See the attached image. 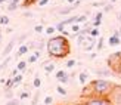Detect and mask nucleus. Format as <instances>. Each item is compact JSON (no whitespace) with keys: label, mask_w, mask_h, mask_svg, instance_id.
<instances>
[{"label":"nucleus","mask_w":121,"mask_h":105,"mask_svg":"<svg viewBox=\"0 0 121 105\" xmlns=\"http://www.w3.org/2000/svg\"><path fill=\"white\" fill-rule=\"evenodd\" d=\"M46 49L50 58H65L69 55V41L66 40L65 36H53L49 41H46Z\"/></svg>","instance_id":"1"},{"label":"nucleus","mask_w":121,"mask_h":105,"mask_svg":"<svg viewBox=\"0 0 121 105\" xmlns=\"http://www.w3.org/2000/svg\"><path fill=\"white\" fill-rule=\"evenodd\" d=\"M114 84L109 80H105V78H95L89 83V87H90V95H98V96H109L111 92L114 90Z\"/></svg>","instance_id":"2"},{"label":"nucleus","mask_w":121,"mask_h":105,"mask_svg":"<svg viewBox=\"0 0 121 105\" xmlns=\"http://www.w3.org/2000/svg\"><path fill=\"white\" fill-rule=\"evenodd\" d=\"M81 105H112L111 99L108 96H98V95H90L87 96Z\"/></svg>","instance_id":"3"},{"label":"nucleus","mask_w":121,"mask_h":105,"mask_svg":"<svg viewBox=\"0 0 121 105\" xmlns=\"http://www.w3.org/2000/svg\"><path fill=\"white\" fill-rule=\"evenodd\" d=\"M108 65L112 68L114 73H120L121 71V52H115L108 58Z\"/></svg>","instance_id":"4"},{"label":"nucleus","mask_w":121,"mask_h":105,"mask_svg":"<svg viewBox=\"0 0 121 105\" xmlns=\"http://www.w3.org/2000/svg\"><path fill=\"white\" fill-rule=\"evenodd\" d=\"M108 98L111 99L112 105H121V86H117V84L114 86V90Z\"/></svg>","instance_id":"5"},{"label":"nucleus","mask_w":121,"mask_h":105,"mask_svg":"<svg viewBox=\"0 0 121 105\" xmlns=\"http://www.w3.org/2000/svg\"><path fill=\"white\" fill-rule=\"evenodd\" d=\"M16 40H18L16 37H13V39H12V40L8 43V45H6V47L3 49V53H2V56H3V58H6V56H9V55H10V52L13 50V47H15Z\"/></svg>","instance_id":"6"},{"label":"nucleus","mask_w":121,"mask_h":105,"mask_svg":"<svg viewBox=\"0 0 121 105\" xmlns=\"http://www.w3.org/2000/svg\"><path fill=\"white\" fill-rule=\"evenodd\" d=\"M120 31H114V34L109 37V40H108V43H109V46L112 47V46H118V45H121V39H120Z\"/></svg>","instance_id":"7"},{"label":"nucleus","mask_w":121,"mask_h":105,"mask_svg":"<svg viewBox=\"0 0 121 105\" xmlns=\"http://www.w3.org/2000/svg\"><path fill=\"white\" fill-rule=\"evenodd\" d=\"M28 52H30L28 45H19V47H18V50H16V59L24 56V55H27Z\"/></svg>","instance_id":"8"},{"label":"nucleus","mask_w":121,"mask_h":105,"mask_svg":"<svg viewBox=\"0 0 121 105\" xmlns=\"http://www.w3.org/2000/svg\"><path fill=\"white\" fill-rule=\"evenodd\" d=\"M112 70H95V74L98 77H109V76H112Z\"/></svg>","instance_id":"9"},{"label":"nucleus","mask_w":121,"mask_h":105,"mask_svg":"<svg viewBox=\"0 0 121 105\" xmlns=\"http://www.w3.org/2000/svg\"><path fill=\"white\" fill-rule=\"evenodd\" d=\"M102 18H104V12H102V10L95 15V21H93V25L95 27H99L100 24H102Z\"/></svg>","instance_id":"10"},{"label":"nucleus","mask_w":121,"mask_h":105,"mask_svg":"<svg viewBox=\"0 0 121 105\" xmlns=\"http://www.w3.org/2000/svg\"><path fill=\"white\" fill-rule=\"evenodd\" d=\"M78 82H80L81 84H86L89 82V74L86 71H81L80 74H78Z\"/></svg>","instance_id":"11"},{"label":"nucleus","mask_w":121,"mask_h":105,"mask_svg":"<svg viewBox=\"0 0 121 105\" xmlns=\"http://www.w3.org/2000/svg\"><path fill=\"white\" fill-rule=\"evenodd\" d=\"M27 65H28V61H19L18 65H16V68H18L19 73H24V71L27 70Z\"/></svg>","instance_id":"12"},{"label":"nucleus","mask_w":121,"mask_h":105,"mask_svg":"<svg viewBox=\"0 0 121 105\" xmlns=\"http://www.w3.org/2000/svg\"><path fill=\"white\" fill-rule=\"evenodd\" d=\"M12 78H13V87H16V86H19L21 83H22V74H16V76L15 77H12Z\"/></svg>","instance_id":"13"},{"label":"nucleus","mask_w":121,"mask_h":105,"mask_svg":"<svg viewBox=\"0 0 121 105\" xmlns=\"http://www.w3.org/2000/svg\"><path fill=\"white\" fill-rule=\"evenodd\" d=\"M77 21H78V16H71L68 19H64L62 22H64V25H69V24H75Z\"/></svg>","instance_id":"14"},{"label":"nucleus","mask_w":121,"mask_h":105,"mask_svg":"<svg viewBox=\"0 0 121 105\" xmlns=\"http://www.w3.org/2000/svg\"><path fill=\"white\" fill-rule=\"evenodd\" d=\"M56 90H58V93H59L60 96H66V93H68V92H66V89H65V86H64V84H59L58 87H56Z\"/></svg>","instance_id":"15"},{"label":"nucleus","mask_w":121,"mask_h":105,"mask_svg":"<svg viewBox=\"0 0 121 105\" xmlns=\"http://www.w3.org/2000/svg\"><path fill=\"white\" fill-rule=\"evenodd\" d=\"M33 86H34L35 89H40V87H41V78H40L39 76L34 77V80H33Z\"/></svg>","instance_id":"16"},{"label":"nucleus","mask_w":121,"mask_h":105,"mask_svg":"<svg viewBox=\"0 0 121 105\" xmlns=\"http://www.w3.org/2000/svg\"><path fill=\"white\" fill-rule=\"evenodd\" d=\"M12 87H13V78L9 77V78H6V83H4V90L12 89Z\"/></svg>","instance_id":"17"},{"label":"nucleus","mask_w":121,"mask_h":105,"mask_svg":"<svg viewBox=\"0 0 121 105\" xmlns=\"http://www.w3.org/2000/svg\"><path fill=\"white\" fill-rule=\"evenodd\" d=\"M53 70H55V64H47L46 62V67H44V73L46 74H50V73H53Z\"/></svg>","instance_id":"18"},{"label":"nucleus","mask_w":121,"mask_h":105,"mask_svg":"<svg viewBox=\"0 0 121 105\" xmlns=\"http://www.w3.org/2000/svg\"><path fill=\"white\" fill-rule=\"evenodd\" d=\"M74 9H75V6L72 5V6H69V8H66V9H60V10H59V14H60V15H68L69 12H72Z\"/></svg>","instance_id":"19"},{"label":"nucleus","mask_w":121,"mask_h":105,"mask_svg":"<svg viewBox=\"0 0 121 105\" xmlns=\"http://www.w3.org/2000/svg\"><path fill=\"white\" fill-rule=\"evenodd\" d=\"M10 59H12L10 56H6V59L3 61V62H2V64H0V71H3V70L6 68V67H8V65H9V62H10Z\"/></svg>","instance_id":"20"},{"label":"nucleus","mask_w":121,"mask_h":105,"mask_svg":"<svg viewBox=\"0 0 121 105\" xmlns=\"http://www.w3.org/2000/svg\"><path fill=\"white\" fill-rule=\"evenodd\" d=\"M16 8H18V3L10 2V3L8 5V8H6V10H8V12H15V10H16Z\"/></svg>","instance_id":"21"},{"label":"nucleus","mask_w":121,"mask_h":105,"mask_svg":"<svg viewBox=\"0 0 121 105\" xmlns=\"http://www.w3.org/2000/svg\"><path fill=\"white\" fill-rule=\"evenodd\" d=\"M75 64H77L75 59H68V61H66V64H65V67H66V68H74Z\"/></svg>","instance_id":"22"},{"label":"nucleus","mask_w":121,"mask_h":105,"mask_svg":"<svg viewBox=\"0 0 121 105\" xmlns=\"http://www.w3.org/2000/svg\"><path fill=\"white\" fill-rule=\"evenodd\" d=\"M66 74H68V73H66L65 70H59V71H56V74H55V77H56V78L59 80V78H62V77H65Z\"/></svg>","instance_id":"23"},{"label":"nucleus","mask_w":121,"mask_h":105,"mask_svg":"<svg viewBox=\"0 0 121 105\" xmlns=\"http://www.w3.org/2000/svg\"><path fill=\"white\" fill-rule=\"evenodd\" d=\"M55 31H58L56 27H47V28L44 30V33H46V34H49V36H53V34H55Z\"/></svg>","instance_id":"24"},{"label":"nucleus","mask_w":121,"mask_h":105,"mask_svg":"<svg viewBox=\"0 0 121 105\" xmlns=\"http://www.w3.org/2000/svg\"><path fill=\"white\" fill-rule=\"evenodd\" d=\"M99 34H100V31H99L98 27H95V28L90 30V36H92V37H99Z\"/></svg>","instance_id":"25"},{"label":"nucleus","mask_w":121,"mask_h":105,"mask_svg":"<svg viewBox=\"0 0 121 105\" xmlns=\"http://www.w3.org/2000/svg\"><path fill=\"white\" fill-rule=\"evenodd\" d=\"M0 24H2V25H8V24H9V18L6 16V15L0 16Z\"/></svg>","instance_id":"26"},{"label":"nucleus","mask_w":121,"mask_h":105,"mask_svg":"<svg viewBox=\"0 0 121 105\" xmlns=\"http://www.w3.org/2000/svg\"><path fill=\"white\" fill-rule=\"evenodd\" d=\"M27 37H28V34H22V36H19V37H18V45H24V41L27 40Z\"/></svg>","instance_id":"27"},{"label":"nucleus","mask_w":121,"mask_h":105,"mask_svg":"<svg viewBox=\"0 0 121 105\" xmlns=\"http://www.w3.org/2000/svg\"><path fill=\"white\" fill-rule=\"evenodd\" d=\"M58 82H59L60 84H66V83H68V82H69V76H68V74H66V76H65V77H62V78H59V80H58Z\"/></svg>","instance_id":"28"},{"label":"nucleus","mask_w":121,"mask_h":105,"mask_svg":"<svg viewBox=\"0 0 121 105\" xmlns=\"http://www.w3.org/2000/svg\"><path fill=\"white\" fill-rule=\"evenodd\" d=\"M96 47H98V50H102V49H104V37H102V36H100V39L98 41V45H96Z\"/></svg>","instance_id":"29"},{"label":"nucleus","mask_w":121,"mask_h":105,"mask_svg":"<svg viewBox=\"0 0 121 105\" xmlns=\"http://www.w3.org/2000/svg\"><path fill=\"white\" fill-rule=\"evenodd\" d=\"M43 104H44V105H52V104H53V98H52V96H46Z\"/></svg>","instance_id":"30"},{"label":"nucleus","mask_w":121,"mask_h":105,"mask_svg":"<svg viewBox=\"0 0 121 105\" xmlns=\"http://www.w3.org/2000/svg\"><path fill=\"white\" fill-rule=\"evenodd\" d=\"M87 21V15L84 14V15H80L78 16V21H77V24H80V22H86Z\"/></svg>","instance_id":"31"},{"label":"nucleus","mask_w":121,"mask_h":105,"mask_svg":"<svg viewBox=\"0 0 121 105\" xmlns=\"http://www.w3.org/2000/svg\"><path fill=\"white\" fill-rule=\"evenodd\" d=\"M4 95L8 99H12V96H13V92H12V89H8V90H4Z\"/></svg>","instance_id":"32"},{"label":"nucleus","mask_w":121,"mask_h":105,"mask_svg":"<svg viewBox=\"0 0 121 105\" xmlns=\"http://www.w3.org/2000/svg\"><path fill=\"white\" fill-rule=\"evenodd\" d=\"M56 30H58L59 33H62L64 30H65V25H64V22H62V21H60V22L58 24V25H56Z\"/></svg>","instance_id":"33"},{"label":"nucleus","mask_w":121,"mask_h":105,"mask_svg":"<svg viewBox=\"0 0 121 105\" xmlns=\"http://www.w3.org/2000/svg\"><path fill=\"white\" fill-rule=\"evenodd\" d=\"M34 31H35V33H43L44 28H43V25H35V27H34Z\"/></svg>","instance_id":"34"},{"label":"nucleus","mask_w":121,"mask_h":105,"mask_svg":"<svg viewBox=\"0 0 121 105\" xmlns=\"http://www.w3.org/2000/svg\"><path fill=\"white\" fill-rule=\"evenodd\" d=\"M4 105H19V101H18V99H10L9 102H6Z\"/></svg>","instance_id":"35"},{"label":"nucleus","mask_w":121,"mask_h":105,"mask_svg":"<svg viewBox=\"0 0 121 105\" xmlns=\"http://www.w3.org/2000/svg\"><path fill=\"white\" fill-rule=\"evenodd\" d=\"M112 5H114V3H108V5H105V6H104V12H109V10L112 9Z\"/></svg>","instance_id":"36"},{"label":"nucleus","mask_w":121,"mask_h":105,"mask_svg":"<svg viewBox=\"0 0 121 105\" xmlns=\"http://www.w3.org/2000/svg\"><path fill=\"white\" fill-rule=\"evenodd\" d=\"M37 59H39V58L35 56V55H31V56L28 58V64H33V62H35V61H37Z\"/></svg>","instance_id":"37"},{"label":"nucleus","mask_w":121,"mask_h":105,"mask_svg":"<svg viewBox=\"0 0 121 105\" xmlns=\"http://www.w3.org/2000/svg\"><path fill=\"white\" fill-rule=\"evenodd\" d=\"M35 47H37L39 50H43V47H46V45H44V41H40L39 45H35Z\"/></svg>","instance_id":"38"},{"label":"nucleus","mask_w":121,"mask_h":105,"mask_svg":"<svg viewBox=\"0 0 121 105\" xmlns=\"http://www.w3.org/2000/svg\"><path fill=\"white\" fill-rule=\"evenodd\" d=\"M27 98H28V93H27V92H22V93L19 95V99H27Z\"/></svg>","instance_id":"39"},{"label":"nucleus","mask_w":121,"mask_h":105,"mask_svg":"<svg viewBox=\"0 0 121 105\" xmlns=\"http://www.w3.org/2000/svg\"><path fill=\"white\" fill-rule=\"evenodd\" d=\"M49 3V0H39V6H46Z\"/></svg>","instance_id":"40"},{"label":"nucleus","mask_w":121,"mask_h":105,"mask_svg":"<svg viewBox=\"0 0 121 105\" xmlns=\"http://www.w3.org/2000/svg\"><path fill=\"white\" fill-rule=\"evenodd\" d=\"M24 16H27V18H33L34 15H33V12H28V10H27V12H24Z\"/></svg>","instance_id":"41"},{"label":"nucleus","mask_w":121,"mask_h":105,"mask_svg":"<svg viewBox=\"0 0 121 105\" xmlns=\"http://www.w3.org/2000/svg\"><path fill=\"white\" fill-rule=\"evenodd\" d=\"M18 74V68H15V70H12V73H10V77H15Z\"/></svg>","instance_id":"42"},{"label":"nucleus","mask_w":121,"mask_h":105,"mask_svg":"<svg viewBox=\"0 0 121 105\" xmlns=\"http://www.w3.org/2000/svg\"><path fill=\"white\" fill-rule=\"evenodd\" d=\"M37 101H39V93H35V96H34V102H33V105H37Z\"/></svg>","instance_id":"43"},{"label":"nucleus","mask_w":121,"mask_h":105,"mask_svg":"<svg viewBox=\"0 0 121 105\" xmlns=\"http://www.w3.org/2000/svg\"><path fill=\"white\" fill-rule=\"evenodd\" d=\"M34 55H35V56H37V58H40V56H41V50H39V49H37V50L34 52Z\"/></svg>","instance_id":"44"},{"label":"nucleus","mask_w":121,"mask_h":105,"mask_svg":"<svg viewBox=\"0 0 121 105\" xmlns=\"http://www.w3.org/2000/svg\"><path fill=\"white\" fill-rule=\"evenodd\" d=\"M96 56H98V55H96V53H90V56H89V59H95Z\"/></svg>","instance_id":"45"},{"label":"nucleus","mask_w":121,"mask_h":105,"mask_svg":"<svg viewBox=\"0 0 121 105\" xmlns=\"http://www.w3.org/2000/svg\"><path fill=\"white\" fill-rule=\"evenodd\" d=\"M81 5V2H80V0H77V2L74 3V6H75V8H78V6H80Z\"/></svg>","instance_id":"46"},{"label":"nucleus","mask_w":121,"mask_h":105,"mask_svg":"<svg viewBox=\"0 0 121 105\" xmlns=\"http://www.w3.org/2000/svg\"><path fill=\"white\" fill-rule=\"evenodd\" d=\"M12 31H13V30H12L10 27H6V33H12Z\"/></svg>","instance_id":"47"},{"label":"nucleus","mask_w":121,"mask_h":105,"mask_svg":"<svg viewBox=\"0 0 121 105\" xmlns=\"http://www.w3.org/2000/svg\"><path fill=\"white\" fill-rule=\"evenodd\" d=\"M66 2H68V3H71V5H74V3L77 2V0H66Z\"/></svg>","instance_id":"48"},{"label":"nucleus","mask_w":121,"mask_h":105,"mask_svg":"<svg viewBox=\"0 0 121 105\" xmlns=\"http://www.w3.org/2000/svg\"><path fill=\"white\" fill-rule=\"evenodd\" d=\"M118 21H120V25H121V15H118ZM120 33H121V27H120Z\"/></svg>","instance_id":"49"},{"label":"nucleus","mask_w":121,"mask_h":105,"mask_svg":"<svg viewBox=\"0 0 121 105\" xmlns=\"http://www.w3.org/2000/svg\"><path fill=\"white\" fill-rule=\"evenodd\" d=\"M10 2H13V3H18V5H19V2H21V0H10Z\"/></svg>","instance_id":"50"},{"label":"nucleus","mask_w":121,"mask_h":105,"mask_svg":"<svg viewBox=\"0 0 121 105\" xmlns=\"http://www.w3.org/2000/svg\"><path fill=\"white\" fill-rule=\"evenodd\" d=\"M108 2H109V3H115L117 0H108Z\"/></svg>","instance_id":"51"},{"label":"nucleus","mask_w":121,"mask_h":105,"mask_svg":"<svg viewBox=\"0 0 121 105\" xmlns=\"http://www.w3.org/2000/svg\"><path fill=\"white\" fill-rule=\"evenodd\" d=\"M6 2V0H0V5H2V3H4Z\"/></svg>","instance_id":"52"},{"label":"nucleus","mask_w":121,"mask_h":105,"mask_svg":"<svg viewBox=\"0 0 121 105\" xmlns=\"http://www.w3.org/2000/svg\"><path fill=\"white\" fill-rule=\"evenodd\" d=\"M0 41H2V34H0Z\"/></svg>","instance_id":"53"},{"label":"nucleus","mask_w":121,"mask_h":105,"mask_svg":"<svg viewBox=\"0 0 121 105\" xmlns=\"http://www.w3.org/2000/svg\"><path fill=\"white\" fill-rule=\"evenodd\" d=\"M40 105H44V104H40Z\"/></svg>","instance_id":"54"}]
</instances>
